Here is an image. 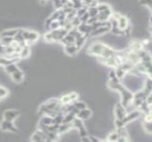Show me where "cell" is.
I'll return each instance as SVG.
<instances>
[{"label": "cell", "mask_w": 152, "mask_h": 142, "mask_svg": "<svg viewBox=\"0 0 152 142\" xmlns=\"http://www.w3.org/2000/svg\"><path fill=\"white\" fill-rule=\"evenodd\" d=\"M110 45L106 44L101 42H94L91 44L88 49H87V53L91 56H95L97 58H101L104 55L106 50L108 49Z\"/></svg>", "instance_id": "1"}, {"label": "cell", "mask_w": 152, "mask_h": 142, "mask_svg": "<svg viewBox=\"0 0 152 142\" xmlns=\"http://www.w3.org/2000/svg\"><path fill=\"white\" fill-rule=\"evenodd\" d=\"M142 115V111L140 109H138V108L134 109L131 112H127L126 116L122 119V122L125 125H126L127 123H129L133 121H135L136 119H138Z\"/></svg>", "instance_id": "2"}, {"label": "cell", "mask_w": 152, "mask_h": 142, "mask_svg": "<svg viewBox=\"0 0 152 142\" xmlns=\"http://www.w3.org/2000/svg\"><path fill=\"white\" fill-rule=\"evenodd\" d=\"M72 125H73V128H77L78 130L80 137L87 135V131L85 129V126L83 123V120H81L80 118L76 116L73 120V122H72Z\"/></svg>", "instance_id": "3"}, {"label": "cell", "mask_w": 152, "mask_h": 142, "mask_svg": "<svg viewBox=\"0 0 152 142\" xmlns=\"http://www.w3.org/2000/svg\"><path fill=\"white\" fill-rule=\"evenodd\" d=\"M114 114H115V117L116 119H119L122 120L127 114L126 108L122 105L121 102H118L116 104L115 108H114Z\"/></svg>", "instance_id": "4"}, {"label": "cell", "mask_w": 152, "mask_h": 142, "mask_svg": "<svg viewBox=\"0 0 152 142\" xmlns=\"http://www.w3.org/2000/svg\"><path fill=\"white\" fill-rule=\"evenodd\" d=\"M110 26H102L96 29H94L92 32L90 33L89 37H101L103 35H106L107 33L110 32Z\"/></svg>", "instance_id": "5"}, {"label": "cell", "mask_w": 152, "mask_h": 142, "mask_svg": "<svg viewBox=\"0 0 152 142\" xmlns=\"http://www.w3.org/2000/svg\"><path fill=\"white\" fill-rule=\"evenodd\" d=\"M78 94L77 92H70L62 96L60 99V101L62 105H68V104L73 103L76 100H78Z\"/></svg>", "instance_id": "6"}, {"label": "cell", "mask_w": 152, "mask_h": 142, "mask_svg": "<svg viewBox=\"0 0 152 142\" xmlns=\"http://www.w3.org/2000/svg\"><path fill=\"white\" fill-rule=\"evenodd\" d=\"M144 48V46L142 44V41H140V40H133L132 42H130L129 44V50L132 51V52H135V53H138L139 51H141L142 49Z\"/></svg>", "instance_id": "7"}, {"label": "cell", "mask_w": 152, "mask_h": 142, "mask_svg": "<svg viewBox=\"0 0 152 142\" xmlns=\"http://www.w3.org/2000/svg\"><path fill=\"white\" fill-rule=\"evenodd\" d=\"M112 14H113V12H112L111 8L102 11V12H99L98 20H99V21H109L112 16Z\"/></svg>", "instance_id": "8"}, {"label": "cell", "mask_w": 152, "mask_h": 142, "mask_svg": "<svg viewBox=\"0 0 152 142\" xmlns=\"http://www.w3.org/2000/svg\"><path fill=\"white\" fill-rule=\"evenodd\" d=\"M92 115H93L92 110L86 107L85 109L79 110V112L77 114V117L80 118L81 120H87L92 116Z\"/></svg>", "instance_id": "9"}, {"label": "cell", "mask_w": 152, "mask_h": 142, "mask_svg": "<svg viewBox=\"0 0 152 142\" xmlns=\"http://www.w3.org/2000/svg\"><path fill=\"white\" fill-rule=\"evenodd\" d=\"M1 129L3 131H9L12 132H17V129L13 126V124L12 123V121H8V120H5L1 123Z\"/></svg>", "instance_id": "10"}, {"label": "cell", "mask_w": 152, "mask_h": 142, "mask_svg": "<svg viewBox=\"0 0 152 142\" xmlns=\"http://www.w3.org/2000/svg\"><path fill=\"white\" fill-rule=\"evenodd\" d=\"M65 53L69 55V56H73V55H76L78 53V52L79 51V49L78 48V46L76 45L75 44H67L65 45Z\"/></svg>", "instance_id": "11"}, {"label": "cell", "mask_w": 152, "mask_h": 142, "mask_svg": "<svg viewBox=\"0 0 152 142\" xmlns=\"http://www.w3.org/2000/svg\"><path fill=\"white\" fill-rule=\"evenodd\" d=\"M117 25H118L119 28H121L122 30H125L130 25L128 18L126 15H121V17L117 20Z\"/></svg>", "instance_id": "12"}, {"label": "cell", "mask_w": 152, "mask_h": 142, "mask_svg": "<svg viewBox=\"0 0 152 142\" xmlns=\"http://www.w3.org/2000/svg\"><path fill=\"white\" fill-rule=\"evenodd\" d=\"M19 114H20V112L17 111V110H8V111L5 112L4 116H5L6 120L12 121L13 119H15L19 116Z\"/></svg>", "instance_id": "13"}, {"label": "cell", "mask_w": 152, "mask_h": 142, "mask_svg": "<svg viewBox=\"0 0 152 142\" xmlns=\"http://www.w3.org/2000/svg\"><path fill=\"white\" fill-rule=\"evenodd\" d=\"M75 42H76V38H75V37L72 36V35H70L69 33H68V34H67V35L62 38V41H60V43L63 44L64 46L67 45V44H75Z\"/></svg>", "instance_id": "14"}, {"label": "cell", "mask_w": 152, "mask_h": 142, "mask_svg": "<svg viewBox=\"0 0 152 142\" xmlns=\"http://www.w3.org/2000/svg\"><path fill=\"white\" fill-rule=\"evenodd\" d=\"M114 69H115V72H116L117 76L118 77V79H120V80L124 79V78L126 77V76L127 75V72H126L122 67H120V66L117 67V68Z\"/></svg>", "instance_id": "15"}, {"label": "cell", "mask_w": 152, "mask_h": 142, "mask_svg": "<svg viewBox=\"0 0 152 142\" xmlns=\"http://www.w3.org/2000/svg\"><path fill=\"white\" fill-rule=\"evenodd\" d=\"M73 128V125H72V123H62L59 125V129H58V132L59 134L60 133H65L66 132H68L69 129Z\"/></svg>", "instance_id": "16"}, {"label": "cell", "mask_w": 152, "mask_h": 142, "mask_svg": "<svg viewBox=\"0 0 152 142\" xmlns=\"http://www.w3.org/2000/svg\"><path fill=\"white\" fill-rule=\"evenodd\" d=\"M20 29H10V30H6L4 31V32L1 33V37H14L18 33H19Z\"/></svg>", "instance_id": "17"}, {"label": "cell", "mask_w": 152, "mask_h": 142, "mask_svg": "<svg viewBox=\"0 0 152 142\" xmlns=\"http://www.w3.org/2000/svg\"><path fill=\"white\" fill-rule=\"evenodd\" d=\"M88 39V37H86V36H85V35H83L82 37H80L79 38H78V39H76V42H75V44L78 46V48L80 50L82 47L84 46V44H85V42H86V40Z\"/></svg>", "instance_id": "18"}, {"label": "cell", "mask_w": 152, "mask_h": 142, "mask_svg": "<svg viewBox=\"0 0 152 142\" xmlns=\"http://www.w3.org/2000/svg\"><path fill=\"white\" fill-rule=\"evenodd\" d=\"M12 80L16 83H21L22 81V78H23V73L20 70L14 72L12 75Z\"/></svg>", "instance_id": "19"}, {"label": "cell", "mask_w": 152, "mask_h": 142, "mask_svg": "<svg viewBox=\"0 0 152 142\" xmlns=\"http://www.w3.org/2000/svg\"><path fill=\"white\" fill-rule=\"evenodd\" d=\"M119 137H120L119 133H118L117 131H114V132H110V133L108 135L107 140H108V141H110V142H115V141L117 142V139H119Z\"/></svg>", "instance_id": "20"}, {"label": "cell", "mask_w": 152, "mask_h": 142, "mask_svg": "<svg viewBox=\"0 0 152 142\" xmlns=\"http://www.w3.org/2000/svg\"><path fill=\"white\" fill-rule=\"evenodd\" d=\"M143 128H144V131L149 134V135H152V122H146V121H143Z\"/></svg>", "instance_id": "21"}, {"label": "cell", "mask_w": 152, "mask_h": 142, "mask_svg": "<svg viewBox=\"0 0 152 142\" xmlns=\"http://www.w3.org/2000/svg\"><path fill=\"white\" fill-rule=\"evenodd\" d=\"M6 72H7L8 74L12 75L14 72L18 71L19 69H18V68H17L16 65L13 64V63H11V64H9V65H7V66L6 67Z\"/></svg>", "instance_id": "22"}, {"label": "cell", "mask_w": 152, "mask_h": 142, "mask_svg": "<svg viewBox=\"0 0 152 142\" xmlns=\"http://www.w3.org/2000/svg\"><path fill=\"white\" fill-rule=\"evenodd\" d=\"M53 117L50 116H43L42 119H41V123L44 124V125H50L53 123Z\"/></svg>", "instance_id": "23"}, {"label": "cell", "mask_w": 152, "mask_h": 142, "mask_svg": "<svg viewBox=\"0 0 152 142\" xmlns=\"http://www.w3.org/2000/svg\"><path fill=\"white\" fill-rule=\"evenodd\" d=\"M143 87L145 89H147L148 91H149L152 92V77L151 76H149L147 79L145 80Z\"/></svg>", "instance_id": "24"}, {"label": "cell", "mask_w": 152, "mask_h": 142, "mask_svg": "<svg viewBox=\"0 0 152 142\" xmlns=\"http://www.w3.org/2000/svg\"><path fill=\"white\" fill-rule=\"evenodd\" d=\"M73 105L77 107L78 110H82V109H85L87 107V105L84 102V101H81V100H76L73 102Z\"/></svg>", "instance_id": "25"}, {"label": "cell", "mask_w": 152, "mask_h": 142, "mask_svg": "<svg viewBox=\"0 0 152 142\" xmlns=\"http://www.w3.org/2000/svg\"><path fill=\"white\" fill-rule=\"evenodd\" d=\"M88 13L90 14V17H95L99 14V10L96 7H88V10H87Z\"/></svg>", "instance_id": "26"}, {"label": "cell", "mask_w": 152, "mask_h": 142, "mask_svg": "<svg viewBox=\"0 0 152 142\" xmlns=\"http://www.w3.org/2000/svg\"><path fill=\"white\" fill-rule=\"evenodd\" d=\"M29 54V47L28 45H25L22 47V52L20 53V58H26Z\"/></svg>", "instance_id": "27"}, {"label": "cell", "mask_w": 152, "mask_h": 142, "mask_svg": "<svg viewBox=\"0 0 152 142\" xmlns=\"http://www.w3.org/2000/svg\"><path fill=\"white\" fill-rule=\"evenodd\" d=\"M109 78L110 81H114V82H120V79H118V77L116 75V72H115V69H112L110 71L109 73Z\"/></svg>", "instance_id": "28"}, {"label": "cell", "mask_w": 152, "mask_h": 142, "mask_svg": "<svg viewBox=\"0 0 152 142\" xmlns=\"http://www.w3.org/2000/svg\"><path fill=\"white\" fill-rule=\"evenodd\" d=\"M97 8L99 10V12H102V11H105V10H108L111 7L107 3H99V5L97 6Z\"/></svg>", "instance_id": "29"}, {"label": "cell", "mask_w": 152, "mask_h": 142, "mask_svg": "<svg viewBox=\"0 0 152 142\" xmlns=\"http://www.w3.org/2000/svg\"><path fill=\"white\" fill-rule=\"evenodd\" d=\"M87 10H88V7L85 6H82L81 8L78 9V10H77V16L80 18L81 16H83V15L87 12Z\"/></svg>", "instance_id": "30"}, {"label": "cell", "mask_w": 152, "mask_h": 142, "mask_svg": "<svg viewBox=\"0 0 152 142\" xmlns=\"http://www.w3.org/2000/svg\"><path fill=\"white\" fill-rule=\"evenodd\" d=\"M60 28V25L59 21H53L52 23L50 24V27H49V28L51 30H55V29H58Z\"/></svg>", "instance_id": "31"}, {"label": "cell", "mask_w": 152, "mask_h": 142, "mask_svg": "<svg viewBox=\"0 0 152 142\" xmlns=\"http://www.w3.org/2000/svg\"><path fill=\"white\" fill-rule=\"evenodd\" d=\"M71 23L73 25L74 28H78L80 24H81V21H80V18L78 17V16H76L72 21H71Z\"/></svg>", "instance_id": "32"}, {"label": "cell", "mask_w": 152, "mask_h": 142, "mask_svg": "<svg viewBox=\"0 0 152 142\" xmlns=\"http://www.w3.org/2000/svg\"><path fill=\"white\" fill-rule=\"evenodd\" d=\"M143 121L146 122H152V110L146 114H143Z\"/></svg>", "instance_id": "33"}, {"label": "cell", "mask_w": 152, "mask_h": 142, "mask_svg": "<svg viewBox=\"0 0 152 142\" xmlns=\"http://www.w3.org/2000/svg\"><path fill=\"white\" fill-rule=\"evenodd\" d=\"M90 19V14L88 13V12H86L83 16H81L80 17V21H81V22H83V23H87V21H88V20Z\"/></svg>", "instance_id": "34"}, {"label": "cell", "mask_w": 152, "mask_h": 142, "mask_svg": "<svg viewBox=\"0 0 152 142\" xmlns=\"http://www.w3.org/2000/svg\"><path fill=\"white\" fill-rule=\"evenodd\" d=\"M44 39L47 40V42H53L52 32H49V33H47V34H45V36H44Z\"/></svg>", "instance_id": "35"}, {"label": "cell", "mask_w": 152, "mask_h": 142, "mask_svg": "<svg viewBox=\"0 0 152 142\" xmlns=\"http://www.w3.org/2000/svg\"><path fill=\"white\" fill-rule=\"evenodd\" d=\"M7 95V91L2 87H0V99L1 98H4L5 96Z\"/></svg>", "instance_id": "36"}, {"label": "cell", "mask_w": 152, "mask_h": 142, "mask_svg": "<svg viewBox=\"0 0 152 142\" xmlns=\"http://www.w3.org/2000/svg\"><path fill=\"white\" fill-rule=\"evenodd\" d=\"M145 101H146L149 106H152V92L149 94L148 97H147L146 100H145Z\"/></svg>", "instance_id": "37"}, {"label": "cell", "mask_w": 152, "mask_h": 142, "mask_svg": "<svg viewBox=\"0 0 152 142\" xmlns=\"http://www.w3.org/2000/svg\"><path fill=\"white\" fill-rule=\"evenodd\" d=\"M80 140H81V141H83V142H91V139H90V136H88V135L81 137Z\"/></svg>", "instance_id": "38"}, {"label": "cell", "mask_w": 152, "mask_h": 142, "mask_svg": "<svg viewBox=\"0 0 152 142\" xmlns=\"http://www.w3.org/2000/svg\"><path fill=\"white\" fill-rule=\"evenodd\" d=\"M94 1V0H82V2H83V5L85 6H89L91 4H92V2Z\"/></svg>", "instance_id": "39"}, {"label": "cell", "mask_w": 152, "mask_h": 142, "mask_svg": "<svg viewBox=\"0 0 152 142\" xmlns=\"http://www.w3.org/2000/svg\"><path fill=\"white\" fill-rule=\"evenodd\" d=\"M90 139H91V142H99L101 139H98L97 137H94V135H90Z\"/></svg>", "instance_id": "40"}]
</instances>
